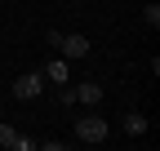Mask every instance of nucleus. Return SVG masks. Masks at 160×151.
I'll return each instance as SVG.
<instances>
[{"label": "nucleus", "mask_w": 160, "mask_h": 151, "mask_svg": "<svg viewBox=\"0 0 160 151\" xmlns=\"http://www.w3.org/2000/svg\"><path fill=\"white\" fill-rule=\"evenodd\" d=\"M107 134H111V124L102 116H80L76 120V138L80 142H107Z\"/></svg>", "instance_id": "obj_1"}, {"label": "nucleus", "mask_w": 160, "mask_h": 151, "mask_svg": "<svg viewBox=\"0 0 160 151\" xmlns=\"http://www.w3.org/2000/svg\"><path fill=\"white\" fill-rule=\"evenodd\" d=\"M58 49H62V58H85L89 40H85V36H58Z\"/></svg>", "instance_id": "obj_5"}, {"label": "nucleus", "mask_w": 160, "mask_h": 151, "mask_svg": "<svg viewBox=\"0 0 160 151\" xmlns=\"http://www.w3.org/2000/svg\"><path fill=\"white\" fill-rule=\"evenodd\" d=\"M0 147H9V151H36V138H22L13 124L0 120Z\"/></svg>", "instance_id": "obj_3"}, {"label": "nucleus", "mask_w": 160, "mask_h": 151, "mask_svg": "<svg viewBox=\"0 0 160 151\" xmlns=\"http://www.w3.org/2000/svg\"><path fill=\"white\" fill-rule=\"evenodd\" d=\"M40 93H45V76H40V71H27V76L13 80V98L18 102H36Z\"/></svg>", "instance_id": "obj_2"}, {"label": "nucleus", "mask_w": 160, "mask_h": 151, "mask_svg": "<svg viewBox=\"0 0 160 151\" xmlns=\"http://www.w3.org/2000/svg\"><path fill=\"white\" fill-rule=\"evenodd\" d=\"M45 76H49L58 89H62V85L71 80V67H67V58H49V62H45Z\"/></svg>", "instance_id": "obj_6"}, {"label": "nucleus", "mask_w": 160, "mask_h": 151, "mask_svg": "<svg viewBox=\"0 0 160 151\" xmlns=\"http://www.w3.org/2000/svg\"><path fill=\"white\" fill-rule=\"evenodd\" d=\"M120 129H125L129 138H142V134H147V116H142V111H129V116L120 120Z\"/></svg>", "instance_id": "obj_7"}, {"label": "nucleus", "mask_w": 160, "mask_h": 151, "mask_svg": "<svg viewBox=\"0 0 160 151\" xmlns=\"http://www.w3.org/2000/svg\"><path fill=\"white\" fill-rule=\"evenodd\" d=\"M0 111H5V102H0Z\"/></svg>", "instance_id": "obj_9"}, {"label": "nucleus", "mask_w": 160, "mask_h": 151, "mask_svg": "<svg viewBox=\"0 0 160 151\" xmlns=\"http://www.w3.org/2000/svg\"><path fill=\"white\" fill-rule=\"evenodd\" d=\"M142 18H147V27H160V5H147Z\"/></svg>", "instance_id": "obj_8"}, {"label": "nucleus", "mask_w": 160, "mask_h": 151, "mask_svg": "<svg viewBox=\"0 0 160 151\" xmlns=\"http://www.w3.org/2000/svg\"><path fill=\"white\" fill-rule=\"evenodd\" d=\"M71 102H80V107H98V102H102V85L85 80L80 89H71Z\"/></svg>", "instance_id": "obj_4"}]
</instances>
